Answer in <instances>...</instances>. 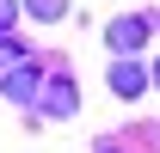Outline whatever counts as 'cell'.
I'll list each match as a JSON object with an SVG mask.
<instances>
[{"label": "cell", "instance_id": "cell-1", "mask_svg": "<svg viewBox=\"0 0 160 153\" xmlns=\"http://www.w3.org/2000/svg\"><path fill=\"white\" fill-rule=\"evenodd\" d=\"M148 31H154L148 12H123V19H111V49L117 55H136L142 43H148Z\"/></svg>", "mask_w": 160, "mask_h": 153}, {"label": "cell", "instance_id": "cell-2", "mask_svg": "<svg viewBox=\"0 0 160 153\" xmlns=\"http://www.w3.org/2000/svg\"><path fill=\"white\" fill-rule=\"evenodd\" d=\"M148 80H154L148 61H136V55L111 61V92H117V98H142V92H148Z\"/></svg>", "mask_w": 160, "mask_h": 153}, {"label": "cell", "instance_id": "cell-3", "mask_svg": "<svg viewBox=\"0 0 160 153\" xmlns=\"http://www.w3.org/2000/svg\"><path fill=\"white\" fill-rule=\"evenodd\" d=\"M37 104H43L49 116H74V110H80V92H74V80H68V74H49V80H43V92H37Z\"/></svg>", "mask_w": 160, "mask_h": 153}, {"label": "cell", "instance_id": "cell-4", "mask_svg": "<svg viewBox=\"0 0 160 153\" xmlns=\"http://www.w3.org/2000/svg\"><path fill=\"white\" fill-rule=\"evenodd\" d=\"M0 92L12 98V104H31V98L43 92V74H37V61H19L12 74H0Z\"/></svg>", "mask_w": 160, "mask_h": 153}, {"label": "cell", "instance_id": "cell-5", "mask_svg": "<svg viewBox=\"0 0 160 153\" xmlns=\"http://www.w3.org/2000/svg\"><path fill=\"white\" fill-rule=\"evenodd\" d=\"M25 12H31V19H62V12H68V0H25Z\"/></svg>", "mask_w": 160, "mask_h": 153}, {"label": "cell", "instance_id": "cell-6", "mask_svg": "<svg viewBox=\"0 0 160 153\" xmlns=\"http://www.w3.org/2000/svg\"><path fill=\"white\" fill-rule=\"evenodd\" d=\"M19 61H31V55H25V49H19V43H12V37H0V74H12Z\"/></svg>", "mask_w": 160, "mask_h": 153}, {"label": "cell", "instance_id": "cell-7", "mask_svg": "<svg viewBox=\"0 0 160 153\" xmlns=\"http://www.w3.org/2000/svg\"><path fill=\"white\" fill-rule=\"evenodd\" d=\"M12 19H19V0H0V37L12 31Z\"/></svg>", "mask_w": 160, "mask_h": 153}, {"label": "cell", "instance_id": "cell-8", "mask_svg": "<svg viewBox=\"0 0 160 153\" xmlns=\"http://www.w3.org/2000/svg\"><path fill=\"white\" fill-rule=\"evenodd\" d=\"M154 80H160V61H154Z\"/></svg>", "mask_w": 160, "mask_h": 153}, {"label": "cell", "instance_id": "cell-9", "mask_svg": "<svg viewBox=\"0 0 160 153\" xmlns=\"http://www.w3.org/2000/svg\"><path fill=\"white\" fill-rule=\"evenodd\" d=\"M105 153H111V147H105Z\"/></svg>", "mask_w": 160, "mask_h": 153}]
</instances>
